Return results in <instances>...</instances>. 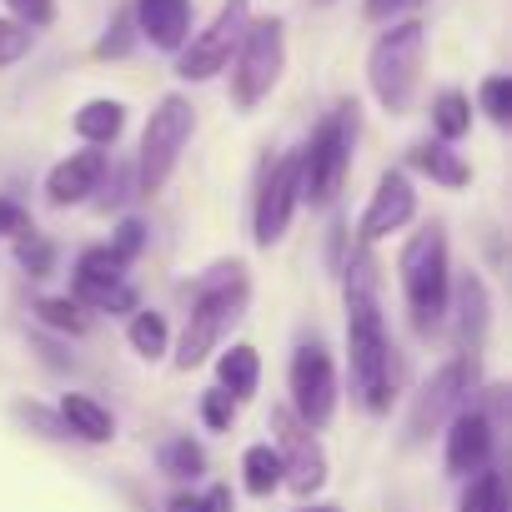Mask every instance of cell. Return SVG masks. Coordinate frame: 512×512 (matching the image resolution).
I'll list each match as a JSON object with an SVG mask.
<instances>
[{
	"instance_id": "obj_1",
	"label": "cell",
	"mask_w": 512,
	"mask_h": 512,
	"mask_svg": "<svg viewBox=\"0 0 512 512\" xmlns=\"http://www.w3.org/2000/svg\"><path fill=\"white\" fill-rule=\"evenodd\" d=\"M347 352H352V392H357V402L372 417H382L392 407L397 367H392V342H387V322H382L372 246H357L352 267H347Z\"/></svg>"
},
{
	"instance_id": "obj_2",
	"label": "cell",
	"mask_w": 512,
	"mask_h": 512,
	"mask_svg": "<svg viewBox=\"0 0 512 512\" xmlns=\"http://www.w3.org/2000/svg\"><path fill=\"white\" fill-rule=\"evenodd\" d=\"M246 297H251V282H246V267H241V262L216 267V272L201 282V292H196V302H191V317H186V332H181V342H176V367H181V372L201 367V362L221 347V337L241 322Z\"/></svg>"
},
{
	"instance_id": "obj_3",
	"label": "cell",
	"mask_w": 512,
	"mask_h": 512,
	"mask_svg": "<svg viewBox=\"0 0 512 512\" xmlns=\"http://www.w3.org/2000/svg\"><path fill=\"white\" fill-rule=\"evenodd\" d=\"M402 272V292H407V312L412 327L422 337L437 332V322L447 317V292H452V262H447V231L437 221H427L397 256Z\"/></svg>"
},
{
	"instance_id": "obj_4",
	"label": "cell",
	"mask_w": 512,
	"mask_h": 512,
	"mask_svg": "<svg viewBox=\"0 0 512 512\" xmlns=\"http://www.w3.org/2000/svg\"><path fill=\"white\" fill-rule=\"evenodd\" d=\"M352 146H357V106L342 101L317 131L312 141L297 151V176H302V201L307 206H332L347 171H352Z\"/></svg>"
},
{
	"instance_id": "obj_5",
	"label": "cell",
	"mask_w": 512,
	"mask_h": 512,
	"mask_svg": "<svg viewBox=\"0 0 512 512\" xmlns=\"http://www.w3.org/2000/svg\"><path fill=\"white\" fill-rule=\"evenodd\" d=\"M422 56H427L422 21H402V26L377 36V46L367 56V86H372V96L387 116H402L412 106L417 81H422Z\"/></svg>"
},
{
	"instance_id": "obj_6",
	"label": "cell",
	"mask_w": 512,
	"mask_h": 512,
	"mask_svg": "<svg viewBox=\"0 0 512 512\" xmlns=\"http://www.w3.org/2000/svg\"><path fill=\"white\" fill-rule=\"evenodd\" d=\"M282 71H287V26L277 16L246 21L236 56H231V106L256 111L272 96V86L282 81Z\"/></svg>"
},
{
	"instance_id": "obj_7",
	"label": "cell",
	"mask_w": 512,
	"mask_h": 512,
	"mask_svg": "<svg viewBox=\"0 0 512 512\" xmlns=\"http://www.w3.org/2000/svg\"><path fill=\"white\" fill-rule=\"evenodd\" d=\"M191 131H196L191 101L186 96H161L151 121H146V131H141V151H136V191L141 196L166 191V181L176 176V161H181Z\"/></svg>"
},
{
	"instance_id": "obj_8",
	"label": "cell",
	"mask_w": 512,
	"mask_h": 512,
	"mask_svg": "<svg viewBox=\"0 0 512 512\" xmlns=\"http://www.w3.org/2000/svg\"><path fill=\"white\" fill-rule=\"evenodd\" d=\"M246 21H251V0H226V6L216 11V21L201 36H191V46H181L176 76L181 81H211L216 71H226L231 56H236V41H241Z\"/></svg>"
},
{
	"instance_id": "obj_9",
	"label": "cell",
	"mask_w": 512,
	"mask_h": 512,
	"mask_svg": "<svg viewBox=\"0 0 512 512\" xmlns=\"http://www.w3.org/2000/svg\"><path fill=\"white\" fill-rule=\"evenodd\" d=\"M292 412L302 427H327L337 412V367L322 342H302L292 357Z\"/></svg>"
},
{
	"instance_id": "obj_10",
	"label": "cell",
	"mask_w": 512,
	"mask_h": 512,
	"mask_svg": "<svg viewBox=\"0 0 512 512\" xmlns=\"http://www.w3.org/2000/svg\"><path fill=\"white\" fill-rule=\"evenodd\" d=\"M462 402H467V362H462V357H452L447 367H437V372L417 387L412 412H407V432H402V442H407V447L427 442L442 422H452V417L462 412Z\"/></svg>"
},
{
	"instance_id": "obj_11",
	"label": "cell",
	"mask_w": 512,
	"mask_h": 512,
	"mask_svg": "<svg viewBox=\"0 0 512 512\" xmlns=\"http://www.w3.org/2000/svg\"><path fill=\"white\" fill-rule=\"evenodd\" d=\"M297 206H302V176H297V151H287V156L267 171L262 191H256V211H251L256 246H277V241L287 236Z\"/></svg>"
},
{
	"instance_id": "obj_12",
	"label": "cell",
	"mask_w": 512,
	"mask_h": 512,
	"mask_svg": "<svg viewBox=\"0 0 512 512\" xmlns=\"http://www.w3.org/2000/svg\"><path fill=\"white\" fill-rule=\"evenodd\" d=\"M412 216H417V191H412V181H407L402 171H382V176H377V191H372V201H367V211H362V221H357V241H362V246H377L382 236L402 231Z\"/></svg>"
},
{
	"instance_id": "obj_13",
	"label": "cell",
	"mask_w": 512,
	"mask_h": 512,
	"mask_svg": "<svg viewBox=\"0 0 512 512\" xmlns=\"http://www.w3.org/2000/svg\"><path fill=\"white\" fill-rule=\"evenodd\" d=\"M101 181H106V151H96V146L71 151L66 161L51 166V176H46V201H51V206H81V201H91V196L101 191Z\"/></svg>"
},
{
	"instance_id": "obj_14",
	"label": "cell",
	"mask_w": 512,
	"mask_h": 512,
	"mask_svg": "<svg viewBox=\"0 0 512 512\" xmlns=\"http://www.w3.org/2000/svg\"><path fill=\"white\" fill-rule=\"evenodd\" d=\"M487 457H492V417L487 412H457L452 422H447V472H457V477H477V472H487Z\"/></svg>"
},
{
	"instance_id": "obj_15",
	"label": "cell",
	"mask_w": 512,
	"mask_h": 512,
	"mask_svg": "<svg viewBox=\"0 0 512 512\" xmlns=\"http://www.w3.org/2000/svg\"><path fill=\"white\" fill-rule=\"evenodd\" d=\"M131 21L156 51H181L191 31V0H136Z\"/></svg>"
},
{
	"instance_id": "obj_16",
	"label": "cell",
	"mask_w": 512,
	"mask_h": 512,
	"mask_svg": "<svg viewBox=\"0 0 512 512\" xmlns=\"http://www.w3.org/2000/svg\"><path fill=\"white\" fill-rule=\"evenodd\" d=\"M56 417H61L66 437H81V442H111L116 437V417L96 397H86V392H66Z\"/></svg>"
},
{
	"instance_id": "obj_17",
	"label": "cell",
	"mask_w": 512,
	"mask_h": 512,
	"mask_svg": "<svg viewBox=\"0 0 512 512\" xmlns=\"http://www.w3.org/2000/svg\"><path fill=\"white\" fill-rule=\"evenodd\" d=\"M482 332H487V287H482V277H462L457 282V352H462V362L477 357Z\"/></svg>"
},
{
	"instance_id": "obj_18",
	"label": "cell",
	"mask_w": 512,
	"mask_h": 512,
	"mask_svg": "<svg viewBox=\"0 0 512 512\" xmlns=\"http://www.w3.org/2000/svg\"><path fill=\"white\" fill-rule=\"evenodd\" d=\"M216 382H221V392L231 397V402H246L251 392H256V382H262V357H256V347H231V352H221L216 357Z\"/></svg>"
},
{
	"instance_id": "obj_19",
	"label": "cell",
	"mask_w": 512,
	"mask_h": 512,
	"mask_svg": "<svg viewBox=\"0 0 512 512\" xmlns=\"http://www.w3.org/2000/svg\"><path fill=\"white\" fill-rule=\"evenodd\" d=\"M76 136L86 141V146H111L121 131H126V106L121 101H111V96H96V101H86L81 111H76Z\"/></svg>"
},
{
	"instance_id": "obj_20",
	"label": "cell",
	"mask_w": 512,
	"mask_h": 512,
	"mask_svg": "<svg viewBox=\"0 0 512 512\" xmlns=\"http://www.w3.org/2000/svg\"><path fill=\"white\" fill-rule=\"evenodd\" d=\"M241 487L251 497H272L282 487V452L272 442H251L241 452Z\"/></svg>"
},
{
	"instance_id": "obj_21",
	"label": "cell",
	"mask_w": 512,
	"mask_h": 512,
	"mask_svg": "<svg viewBox=\"0 0 512 512\" xmlns=\"http://www.w3.org/2000/svg\"><path fill=\"white\" fill-rule=\"evenodd\" d=\"M407 161H412V166H417L422 176H432L437 186H452V191L472 181V166H467V161H462V156H457L452 146H442V141L412 146V156H407Z\"/></svg>"
},
{
	"instance_id": "obj_22",
	"label": "cell",
	"mask_w": 512,
	"mask_h": 512,
	"mask_svg": "<svg viewBox=\"0 0 512 512\" xmlns=\"http://www.w3.org/2000/svg\"><path fill=\"white\" fill-rule=\"evenodd\" d=\"M71 302H76V307H91V312H111V317L141 312L136 287H131L126 277H121V282H71Z\"/></svg>"
},
{
	"instance_id": "obj_23",
	"label": "cell",
	"mask_w": 512,
	"mask_h": 512,
	"mask_svg": "<svg viewBox=\"0 0 512 512\" xmlns=\"http://www.w3.org/2000/svg\"><path fill=\"white\" fill-rule=\"evenodd\" d=\"M432 131H437L442 141H462V136L472 131V101H467L462 91H442V96L432 101Z\"/></svg>"
},
{
	"instance_id": "obj_24",
	"label": "cell",
	"mask_w": 512,
	"mask_h": 512,
	"mask_svg": "<svg viewBox=\"0 0 512 512\" xmlns=\"http://www.w3.org/2000/svg\"><path fill=\"white\" fill-rule=\"evenodd\" d=\"M126 337H131L136 357H146V362L166 357V347H171V327H166V317H161V312H136Z\"/></svg>"
},
{
	"instance_id": "obj_25",
	"label": "cell",
	"mask_w": 512,
	"mask_h": 512,
	"mask_svg": "<svg viewBox=\"0 0 512 512\" xmlns=\"http://www.w3.org/2000/svg\"><path fill=\"white\" fill-rule=\"evenodd\" d=\"M161 472L176 477V482H196V477L206 472V452H201V442H191V437H171V442L161 447Z\"/></svg>"
},
{
	"instance_id": "obj_26",
	"label": "cell",
	"mask_w": 512,
	"mask_h": 512,
	"mask_svg": "<svg viewBox=\"0 0 512 512\" xmlns=\"http://www.w3.org/2000/svg\"><path fill=\"white\" fill-rule=\"evenodd\" d=\"M36 317H41L51 332H66V337H81V332L91 327L86 307H76L71 297H41V302H36Z\"/></svg>"
},
{
	"instance_id": "obj_27",
	"label": "cell",
	"mask_w": 512,
	"mask_h": 512,
	"mask_svg": "<svg viewBox=\"0 0 512 512\" xmlns=\"http://www.w3.org/2000/svg\"><path fill=\"white\" fill-rule=\"evenodd\" d=\"M462 512H507L502 472H477V477H472V487L462 492Z\"/></svg>"
},
{
	"instance_id": "obj_28",
	"label": "cell",
	"mask_w": 512,
	"mask_h": 512,
	"mask_svg": "<svg viewBox=\"0 0 512 512\" xmlns=\"http://www.w3.org/2000/svg\"><path fill=\"white\" fill-rule=\"evenodd\" d=\"M16 262H21L31 277H51V267H56V246L31 226V231H21V236H16Z\"/></svg>"
},
{
	"instance_id": "obj_29",
	"label": "cell",
	"mask_w": 512,
	"mask_h": 512,
	"mask_svg": "<svg viewBox=\"0 0 512 512\" xmlns=\"http://www.w3.org/2000/svg\"><path fill=\"white\" fill-rule=\"evenodd\" d=\"M121 277H126V267L116 262V256H111L106 246L81 251V262H76V282H121Z\"/></svg>"
},
{
	"instance_id": "obj_30",
	"label": "cell",
	"mask_w": 512,
	"mask_h": 512,
	"mask_svg": "<svg viewBox=\"0 0 512 512\" xmlns=\"http://www.w3.org/2000/svg\"><path fill=\"white\" fill-rule=\"evenodd\" d=\"M131 31H136V21H131V11H116V21H111V31H106V36L96 41V56H101V61H121V56H131V41H136Z\"/></svg>"
},
{
	"instance_id": "obj_31",
	"label": "cell",
	"mask_w": 512,
	"mask_h": 512,
	"mask_svg": "<svg viewBox=\"0 0 512 512\" xmlns=\"http://www.w3.org/2000/svg\"><path fill=\"white\" fill-rule=\"evenodd\" d=\"M477 101H482V111H487L497 126L512 121V81H507V76H487L482 91H477Z\"/></svg>"
},
{
	"instance_id": "obj_32",
	"label": "cell",
	"mask_w": 512,
	"mask_h": 512,
	"mask_svg": "<svg viewBox=\"0 0 512 512\" xmlns=\"http://www.w3.org/2000/svg\"><path fill=\"white\" fill-rule=\"evenodd\" d=\"M141 246H146V226H141V221H121L106 251L116 256V262H121V267H131V262H136V256H141Z\"/></svg>"
},
{
	"instance_id": "obj_33",
	"label": "cell",
	"mask_w": 512,
	"mask_h": 512,
	"mask_svg": "<svg viewBox=\"0 0 512 512\" xmlns=\"http://www.w3.org/2000/svg\"><path fill=\"white\" fill-rule=\"evenodd\" d=\"M6 11L26 26V31H46L56 21V0H6Z\"/></svg>"
},
{
	"instance_id": "obj_34",
	"label": "cell",
	"mask_w": 512,
	"mask_h": 512,
	"mask_svg": "<svg viewBox=\"0 0 512 512\" xmlns=\"http://www.w3.org/2000/svg\"><path fill=\"white\" fill-rule=\"evenodd\" d=\"M231 417H236V402H231L221 387H211V392L201 397V422H206L211 432H226V427H231Z\"/></svg>"
},
{
	"instance_id": "obj_35",
	"label": "cell",
	"mask_w": 512,
	"mask_h": 512,
	"mask_svg": "<svg viewBox=\"0 0 512 512\" xmlns=\"http://www.w3.org/2000/svg\"><path fill=\"white\" fill-rule=\"evenodd\" d=\"M16 417H21L26 427H36L41 437H56V442H66V427H61V417H56V412H46L41 402H16Z\"/></svg>"
},
{
	"instance_id": "obj_36",
	"label": "cell",
	"mask_w": 512,
	"mask_h": 512,
	"mask_svg": "<svg viewBox=\"0 0 512 512\" xmlns=\"http://www.w3.org/2000/svg\"><path fill=\"white\" fill-rule=\"evenodd\" d=\"M31 51V31L21 21H0V66H16Z\"/></svg>"
},
{
	"instance_id": "obj_37",
	"label": "cell",
	"mask_w": 512,
	"mask_h": 512,
	"mask_svg": "<svg viewBox=\"0 0 512 512\" xmlns=\"http://www.w3.org/2000/svg\"><path fill=\"white\" fill-rule=\"evenodd\" d=\"M21 231H31V211H26V206H16L11 196H0V241H6V236L16 241Z\"/></svg>"
},
{
	"instance_id": "obj_38",
	"label": "cell",
	"mask_w": 512,
	"mask_h": 512,
	"mask_svg": "<svg viewBox=\"0 0 512 512\" xmlns=\"http://www.w3.org/2000/svg\"><path fill=\"white\" fill-rule=\"evenodd\" d=\"M201 507H206V512H236V502H231V487H211V492L201 497Z\"/></svg>"
},
{
	"instance_id": "obj_39",
	"label": "cell",
	"mask_w": 512,
	"mask_h": 512,
	"mask_svg": "<svg viewBox=\"0 0 512 512\" xmlns=\"http://www.w3.org/2000/svg\"><path fill=\"white\" fill-rule=\"evenodd\" d=\"M166 512H206V507H201V497H196V492H176Z\"/></svg>"
},
{
	"instance_id": "obj_40",
	"label": "cell",
	"mask_w": 512,
	"mask_h": 512,
	"mask_svg": "<svg viewBox=\"0 0 512 512\" xmlns=\"http://www.w3.org/2000/svg\"><path fill=\"white\" fill-rule=\"evenodd\" d=\"M397 6H402V0H367V16H372V21H382V16H392Z\"/></svg>"
},
{
	"instance_id": "obj_41",
	"label": "cell",
	"mask_w": 512,
	"mask_h": 512,
	"mask_svg": "<svg viewBox=\"0 0 512 512\" xmlns=\"http://www.w3.org/2000/svg\"><path fill=\"white\" fill-rule=\"evenodd\" d=\"M297 512H342V507H327V502H317V507H297Z\"/></svg>"
}]
</instances>
